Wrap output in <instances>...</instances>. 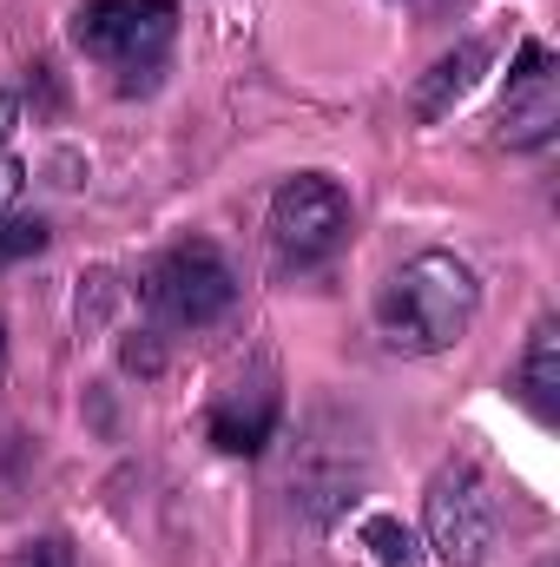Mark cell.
<instances>
[{
	"label": "cell",
	"instance_id": "6da1fadb",
	"mask_svg": "<svg viewBox=\"0 0 560 567\" xmlns=\"http://www.w3.org/2000/svg\"><path fill=\"white\" fill-rule=\"evenodd\" d=\"M481 317V278L455 251H416L376 290V330L396 357H442Z\"/></svg>",
	"mask_w": 560,
	"mask_h": 567
},
{
	"label": "cell",
	"instance_id": "7a4b0ae2",
	"mask_svg": "<svg viewBox=\"0 0 560 567\" xmlns=\"http://www.w3.org/2000/svg\"><path fill=\"white\" fill-rule=\"evenodd\" d=\"M139 297L152 310V323L205 330V323H218L238 303V278H231V265H225V251L211 238H185V245H172V251H158L145 265Z\"/></svg>",
	"mask_w": 560,
	"mask_h": 567
},
{
	"label": "cell",
	"instance_id": "3957f363",
	"mask_svg": "<svg viewBox=\"0 0 560 567\" xmlns=\"http://www.w3.org/2000/svg\"><path fill=\"white\" fill-rule=\"evenodd\" d=\"M73 47L113 73H152L178 40V0H86L73 7Z\"/></svg>",
	"mask_w": 560,
	"mask_h": 567
},
{
	"label": "cell",
	"instance_id": "277c9868",
	"mask_svg": "<svg viewBox=\"0 0 560 567\" xmlns=\"http://www.w3.org/2000/svg\"><path fill=\"white\" fill-rule=\"evenodd\" d=\"M422 535H428V555L442 567H488V555H495V495L468 462L435 468V482L422 495Z\"/></svg>",
	"mask_w": 560,
	"mask_h": 567
},
{
	"label": "cell",
	"instance_id": "5b68a950",
	"mask_svg": "<svg viewBox=\"0 0 560 567\" xmlns=\"http://www.w3.org/2000/svg\"><path fill=\"white\" fill-rule=\"evenodd\" d=\"M350 238V192L330 172H297L271 192V245L283 265H323Z\"/></svg>",
	"mask_w": 560,
	"mask_h": 567
},
{
	"label": "cell",
	"instance_id": "8992f818",
	"mask_svg": "<svg viewBox=\"0 0 560 567\" xmlns=\"http://www.w3.org/2000/svg\"><path fill=\"white\" fill-rule=\"evenodd\" d=\"M495 126H501V145H515V152H535V145L554 140V126H560V66H554V53H548L541 40H528V47L515 53Z\"/></svg>",
	"mask_w": 560,
	"mask_h": 567
},
{
	"label": "cell",
	"instance_id": "52a82bcc",
	"mask_svg": "<svg viewBox=\"0 0 560 567\" xmlns=\"http://www.w3.org/2000/svg\"><path fill=\"white\" fill-rule=\"evenodd\" d=\"M488 40H462V47H448L428 73H422L416 86H409V106H416V120H442V113H455L468 93H475V80L488 73Z\"/></svg>",
	"mask_w": 560,
	"mask_h": 567
},
{
	"label": "cell",
	"instance_id": "ba28073f",
	"mask_svg": "<svg viewBox=\"0 0 560 567\" xmlns=\"http://www.w3.org/2000/svg\"><path fill=\"white\" fill-rule=\"evenodd\" d=\"M515 396L535 410V423H554L560 416V330H554V317L535 323V337L521 350V370H515Z\"/></svg>",
	"mask_w": 560,
	"mask_h": 567
},
{
	"label": "cell",
	"instance_id": "9c48e42d",
	"mask_svg": "<svg viewBox=\"0 0 560 567\" xmlns=\"http://www.w3.org/2000/svg\"><path fill=\"white\" fill-rule=\"evenodd\" d=\"M278 429V396H258V410H238V403H218L211 410V442L225 455H258Z\"/></svg>",
	"mask_w": 560,
	"mask_h": 567
},
{
	"label": "cell",
	"instance_id": "30bf717a",
	"mask_svg": "<svg viewBox=\"0 0 560 567\" xmlns=\"http://www.w3.org/2000/svg\"><path fill=\"white\" fill-rule=\"evenodd\" d=\"M356 542L370 548V561H376V567H422V542H416V528H403L396 515H370Z\"/></svg>",
	"mask_w": 560,
	"mask_h": 567
},
{
	"label": "cell",
	"instance_id": "8fae6325",
	"mask_svg": "<svg viewBox=\"0 0 560 567\" xmlns=\"http://www.w3.org/2000/svg\"><path fill=\"white\" fill-rule=\"evenodd\" d=\"M40 251H46V225L40 218H0V265L40 258Z\"/></svg>",
	"mask_w": 560,
	"mask_h": 567
},
{
	"label": "cell",
	"instance_id": "7c38bea8",
	"mask_svg": "<svg viewBox=\"0 0 560 567\" xmlns=\"http://www.w3.org/2000/svg\"><path fill=\"white\" fill-rule=\"evenodd\" d=\"M13 567H80V555H73L66 535H33V542H20Z\"/></svg>",
	"mask_w": 560,
	"mask_h": 567
},
{
	"label": "cell",
	"instance_id": "4fadbf2b",
	"mask_svg": "<svg viewBox=\"0 0 560 567\" xmlns=\"http://www.w3.org/2000/svg\"><path fill=\"white\" fill-rule=\"evenodd\" d=\"M120 363H126L133 377H158V363H165V357H158V343H152V330H133V343L120 350Z\"/></svg>",
	"mask_w": 560,
	"mask_h": 567
},
{
	"label": "cell",
	"instance_id": "5bb4252c",
	"mask_svg": "<svg viewBox=\"0 0 560 567\" xmlns=\"http://www.w3.org/2000/svg\"><path fill=\"white\" fill-rule=\"evenodd\" d=\"M20 192H27V165H20V158H7V152H0V212H7V205H13V198H20Z\"/></svg>",
	"mask_w": 560,
	"mask_h": 567
},
{
	"label": "cell",
	"instance_id": "9a60e30c",
	"mask_svg": "<svg viewBox=\"0 0 560 567\" xmlns=\"http://www.w3.org/2000/svg\"><path fill=\"white\" fill-rule=\"evenodd\" d=\"M13 126H20V100L0 86V152H7V140H13Z\"/></svg>",
	"mask_w": 560,
	"mask_h": 567
},
{
	"label": "cell",
	"instance_id": "2e32d148",
	"mask_svg": "<svg viewBox=\"0 0 560 567\" xmlns=\"http://www.w3.org/2000/svg\"><path fill=\"white\" fill-rule=\"evenodd\" d=\"M0 383H7V310H0Z\"/></svg>",
	"mask_w": 560,
	"mask_h": 567
}]
</instances>
